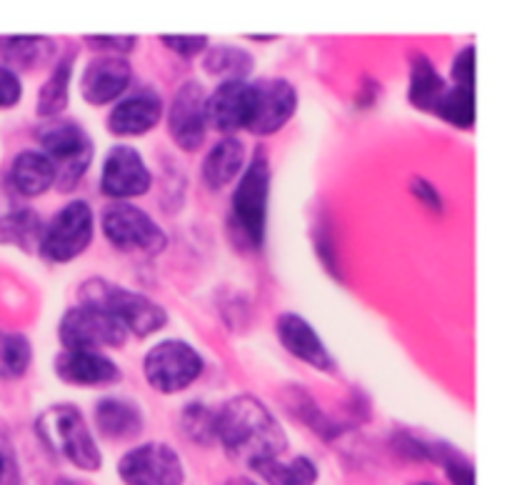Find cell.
Returning a JSON list of instances; mask_svg holds the SVG:
<instances>
[{
	"mask_svg": "<svg viewBox=\"0 0 512 485\" xmlns=\"http://www.w3.org/2000/svg\"><path fill=\"white\" fill-rule=\"evenodd\" d=\"M83 43L100 55H130L138 45V35H83Z\"/></svg>",
	"mask_w": 512,
	"mask_h": 485,
	"instance_id": "cell-33",
	"label": "cell"
},
{
	"mask_svg": "<svg viewBox=\"0 0 512 485\" xmlns=\"http://www.w3.org/2000/svg\"><path fill=\"white\" fill-rule=\"evenodd\" d=\"M445 83L443 75L438 73L433 60L425 53H413L410 55V68H408V100L413 108L423 110V113H435L440 98H443Z\"/></svg>",
	"mask_w": 512,
	"mask_h": 485,
	"instance_id": "cell-22",
	"label": "cell"
},
{
	"mask_svg": "<svg viewBox=\"0 0 512 485\" xmlns=\"http://www.w3.org/2000/svg\"><path fill=\"white\" fill-rule=\"evenodd\" d=\"M160 43L180 58H198L210 48L208 35H160Z\"/></svg>",
	"mask_w": 512,
	"mask_h": 485,
	"instance_id": "cell-34",
	"label": "cell"
},
{
	"mask_svg": "<svg viewBox=\"0 0 512 485\" xmlns=\"http://www.w3.org/2000/svg\"><path fill=\"white\" fill-rule=\"evenodd\" d=\"M93 423L95 430L108 440H133L143 433L145 415L133 400L108 395L95 403Z\"/></svg>",
	"mask_w": 512,
	"mask_h": 485,
	"instance_id": "cell-19",
	"label": "cell"
},
{
	"mask_svg": "<svg viewBox=\"0 0 512 485\" xmlns=\"http://www.w3.org/2000/svg\"><path fill=\"white\" fill-rule=\"evenodd\" d=\"M43 220L33 208H15L0 215V245H15L23 253H38Z\"/></svg>",
	"mask_w": 512,
	"mask_h": 485,
	"instance_id": "cell-27",
	"label": "cell"
},
{
	"mask_svg": "<svg viewBox=\"0 0 512 485\" xmlns=\"http://www.w3.org/2000/svg\"><path fill=\"white\" fill-rule=\"evenodd\" d=\"M225 485H260V483H255V480L243 478V475H240V478H230Z\"/></svg>",
	"mask_w": 512,
	"mask_h": 485,
	"instance_id": "cell-41",
	"label": "cell"
},
{
	"mask_svg": "<svg viewBox=\"0 0 512 485\" xmlns=\"http://www.w3.org/2000/svg\"><path fill=\"white\" fill-rule=\"evenodd\" d=\"M248 40H253V43H275V40H278V35H260V33H255V35H248Z\"/></svg>",
	"mask_w": 512,
	"mask_h": 485,
	"instance_id": "cell-40",
	"label": "cell"
},
{
	"mask_svg": "<svg viewBox=\"0 0 512 485\" xmlns=\"http://www.w3.org/2000/svg\"><path fill=\"white\" fill-rule=\"evenodd\" d=\"M95 235V213L88 200H70L43 225L38 255L53 265L70 263L90 248Z\"/></svg>",
	"mask_w": 512,
	"mask_h": 485,
	"instance_id": "cell-8",
	"label": "cell"
},
{
	"mask_svg": "<svg viewBox=\"0 0 512 485\" xmlns=\"http://www.w3.org/2000/svg\"><path fill=\"white\" fill-rule=\"evenodd\" d=\"M205 373V358L183 338H165L150 345L143 358V378L155 393L175 395L188 390Z\"/></svg>",
	"mask_w": 512,
	"mask_h": 485,
	"instance_id": "cell-6",
	"label": "cell"
},
{
	"mask_svg": "<svg viewBox=\"0 0 512 485\" xmlns=\"http://www.w3.org/2000/svg\"><path fill=\"white\" fill-rule=\"evenodd\" d=\"M153 188V173L143 153L133 145H113L100 168V193L115 203H130L133 198L148 195Z\"/></svg>",
	"mask_w": 512,
	"mask_h": 485,
	"instance_id": "cell-11",
	"label": "cell"
},
{
	"mask_svg": "<svg viewBox=\"0 0 512 485\" xmlns=\"http://www.w3.org/2000/svg\"><path fill=\"white\" fill-rule=\"evenodd\" d=\"M418 485H435V483H418Z\"/></svg>",
	"mask_w": 512,
	"mask_h": 485,
	"instance_id": "cell-43",
	"label": "cell"
},
{
	"mask_svg": "<svg viewBox=\"0 0 512 485\" xmlns=\"http://www.w3.org/2000/svg\"><path fill=\"white\" fill-rule=\"evenodd\" d=\"M283 403L288 405V410L300 420V423L308 425V428L313 430V433H318L323 440H335L348 430L343 423L330 418V415L320 408L318 400H315L303 385H288V390L283 393Z\"/></svg>",
	"mask_w": 512,
	"mask_h": 485,
	"instance_id": "cell-25",
	"label": "cell"
},
{
	"mask_svg": "<svg viewBox=\"0 0 512 485\" xmlns=\"http://www.w3.org/2000/svg\"><path fill=\"white\" fill-rule=\"evenodd\" d=\"M450 78H453V85H458V88L473 90V85H475V45H465V48H460V53L453 58V65H450Z\"/></svg>",
	"mask_w": 512,
	"mask_h": 485,
	"instance_id": "cell-36",
	"label": "cell"
},
{
	"mask_svg": "<svg viewBox=\"0 0 512 485\" xmlns=\"http://www.w3.org/2000/svg\"><path fill=\"white\" fill-rule=\"evenodd\" d=\"M38 140L55 168V188L73 190L93 163L95 143L88 130L75 120H53L38 130Z\"/></svg>",
	"mask_w": 512,
	"mask_h": 485,
	"instance_id": "cell-5",
	"label": "cell"
},
{
	"mask_svg": "<svg viewBox=\"0 0 512 485\" xmlns=\"http://www.w3.org/2000/svg\"><path fill=\"white\" fill-rule=\"evenodd\" d=\"M205 73L218 75L220 80H248V75L255 70V55L248 48L240 45H210L203 53Z\"/></svg>",
	"mask_w": 512,
	"mask_h": 485,
	"instance_id": "cell-28",
	"label": "cell"
},
{
	"mask_svg": "<svg viewBox=\"0 0 512 485\" xmlns=\"http://www.w3.org/2000/svg\"><path fill=\"white\" fill-rule=\"evenodd\" d=\"M100 230L118 253L160 255L168 248L163 225L135 203H110L100 215Z\"/></svg>",
	"mask_w": 512,
	"mask_h": 485,
	"instance_id": "cell-7",
	"label": "cell"
},
{
	"mask_svg": "<svg viewBox=\"0 0 512 485\" xmlns=\"http://www.w3.org/2000/svg\"><path fill=\"white\" fill-rule=\"evenodd\" d=\"M33 363V348L23 333L0 328V378L18 380Z\"/></svg>",
	"mask_w": 512,
	"mask_h": 485,
	"instance_id": "cell-29",
	"label": "cell"
},
{
	"mask_svg": "<svg viewBox=\"0 0 512 485\" xmlns=\"http://www.w3.org/2000/svg\"><path fill=\"white\" fill-rule=\"evenodd\" d=\"M275 335L293 358L303 360L310 368L320 370V373H335L338 370V360L333 358L318 330L295 310H285L275 318Z\"/></svg>",
	"mask_w": 512,
	"mask_h": 485,
	"instance_id": "cell-14",
	"label": "cell"
},
{
	"mask_svg": "<svg viewBox=\"0 0 512 485\" xmlns=\"http://www.w3.org/2000/svg\"><path fill=\"white\" fill-rule=\"evenodd\" d=\"M245 160H248V148H245L243 140L238 135H223L205 153L203 165H200L203 183L210 190L228 188L235 178H240V173L245 168Z\"/></svg>",
	"mask_w": 512,
	"mask_h": 485,
	"instance_id": "cell-20",
	"label": "cell"
},
{
	"mask_svg": "<svg viewBox=\"0 0 512 485\" xmlns=\"http://www.w3.org/2000/svg\"><path fill=\"white\" fill-rule=\"evenodd\" d=\"M23 483V473H20L18 453H15L13 443L0 435V485H20Z\"/></svg>",
	"mask_w": 512,
	"mask_h": 485,
	"instance_id": "cell-38",
	"label": "cell"
},
{
	"mask_svg": "<svg viewBox=\"0 0 512 485\" xmlns=\"http://www.w3.org/2000/svg\"><path fill=\"white\" fill-rule=\"evenodd\" d=\"M23 100V80L15 70L0 63V110L15 108Z\"/></svg>",
	"mask_w": 512,
	"mask_h": 485,
	"instance_id": "cell-37",
	"label": "cell"
},
{
	"mask_svg": "<svg viewBox=\"0 0 512 485\" xmlns=\"http://www.w3.org/2000/svg\"><path fill=\"white\" fill-rule=\"evenodd\" d=\"M315 245H318V255H320V260L325 263V268H328L330 273L338 275V278H340L338 253H335V243H333V238H330L328 230L320 228V235H318V240H315Z\"/></svg>",
	"mask_w": 512,
	"mask_h": 485,
	"instance_id": "cell-39",
	"label": "cell"
},
{
	"mask_svg": "<svg viewBox=\"0 0 512 485\" xmlns=\"http://www.w3.org/2000/svg\"><path fill=\"white\" fill-rule=\"evenodd\" d=\"M128 330L95 305H70L58 323V340L63 350H103L123 348L128 343Z\"/></svg>",
	"mask_w": 512,
	"mask_h": 485,
	"instance_id": "cell-9",
	"label": "cell"
},
{
	"mask_svg": "<svg viewBox=\"0 0 512 485\" xmlns=\"http://www.w3.org/2000/svg\"><path fill=\"white\" fill-rule=\"evenodd\" d=\"M258 88V105H255V118L250 125V133L268 138V135L280 133L298 113L300 95L290 80L268 78L255 83Z\"/></svg>",
	"mask_w": 512,
	"mask_h": 485,
	"instance_id": "cell-16",
	"label": "cell"
},
{
	"mask_svg": "<svg viewBox=\"0 0 512 485\" xmlns=\"http://www.w3.org/2000/svg\"><path fill=\"white\" fill-rule=\"evenodd\" d=\"M433 463H440L453 485H475V468L458 448L448 443H435Z\"/></svg>",
	"mask_w": 512,
	"mask_h": 485,
	"instance_id": "cell-32",
	"label": "cell"
},
{
	"mask_svg": "<svg viewBox=\"0 0 512 485\" xmlns=\"http://www.w3.org/2000/svg\"><path fill=\"white\" fill-rule=\"evenodd\" d=\"M8 180L23 198H38L55 185V168L43 150H20L10 163Z\"/></svg>",
	"mask_w": 512,
	"mask_h": 485,
	"instance_id": "cell-21",
	"label": "cell"
},
{
	"mask_svg": "<svg viewBox=\"0 0 512 485\" xmlns=\"http://www.w3.org/2000/svg\"><path fill=\"white\" fill-rule=\"evenodd\" d=\"M410 193H413L415 200H418L423 208H428L430 213H445V198L433 180L423 178V175H415V178H410Z\"/></svg>",
	"mask_w": 512,
	"mask_h": 485,
	"instance_id": "cell-35",
	"label": "cell"
},
{
	"mask_svg": "<svg viewBox=\"0 0 512 485\" xmlns=\"http://www.w3.org/2000/svg\"><path fill=\"white\" fill-rule=\"evenodd\" d=\"M163 115V98L155 90L140 88L120 98L110 108L108 130L118 138H140V135H148L163 120Z\"/></svg>",
	"mask_w": 512,
	"mask_h": 485,
	"instance_id": "cell-17",
	"label": "cell"
},
{
	"mask_svg": "<svg viewBox=\"0 0 512 485\" xmlns=\"http://www.w3.org/2000/svg\"><path fill=\"white\" fill-rule=\"evenodd\" d=\"M270 160L260 145L250 163H245L233 195H230V230L245 248L260 250L268 233L270 205Z\"/></svg>",
	"mask_w": 512,
	"mask_h": 485,
	"instance_id": "cell-2",
	"label": "cell"
},
{
	"mask_svg": "<svg viewBox=\"0 0 512 485\" xmlns=\"http://www.w3.org/2000/svg\"><path fill=\"white\" fill-rule=\"evenodd\" d=\"M78 300L113 315L128 330V335L135 338H150L168 325V310L158 300L108 278L83 280L78 288Z\"/></svg>",
	"mask_w": 512,
	"mask_h": 485,
	"instance_id": "cell-3",
	"label": "cell"
},
{
	"mask_svg": "<svg viewBox=\"0 0 512 485\" xmlns=\"http://www.w3.org/2000/svg\"><path fill=\"white\" fill-rule=\"evenodd\" d=\"M215 440L228 458L253 468L260 460L283 458L288 433L273 410L255 395H235L215 410Z\"/></svg>",
	"mask_w": 512,
	"mask_h": 485,
	"instance_id": "cell-1",
	"label": "cell"
},
{
	"mask_svg": "<svg viewBox=\"0 0 512 485\" xmlns=\"http://www.w3.org/2000/svg\"><path fill=\"white\" fill-rule=\"evenodd\" d=\"M58 43L48 35H5L0 38V58L10 70H33L53 63Z\"/></svg>",
	"mask_w": 512,
	"mask_h": 485,
	"instance_id": "cell-23",
	"label": "cell"
},
{
	"mask_svg": "<svg viewBox=\"0 0 512 485\" xmlns=\"http://www.w3.org/2000/svg\"><path fill=\"white\" fill-rule=\"evenodd\" d=\"M250 470L265 485H315L320 478L318 463L313 458H308V455H298L293 460H260Z\"/></svg>",
	"mask_w": 512,
	"mask_h": 485,
	"instance_id": "cell-26",
	"label": "cell"
},
{
	"mask_svg": "<svg viewBox=\"0 0 512 485\" xmlns=\"http://www.w3.org/2000/svg\"><path fill=\"white\" fill-rule=\"evenodd\" d=\"M55 485H83L80 480H73V478H58L55 480Z\"/></svg>",
	"mask_w": 512,
	"mask_h": 485,
	"instance_id": "cell-42",
	"label": "cell"
},
{
	"mask_svg": "<svg viewBox=\"0 0 512 485\" xmlns=\"http://www.w3.org/2000/svg\"><path fill=\"white\" fill-rule=\"evenodd\" d=\"M118 475L125 485H185V465L178 450L160 440L140 443L120 458Z\"/></svg>",
	"mask_w": 512,
	"mask_h": 485,
	"instance_id": "cell-10",
	"label": "cell"
},
{
	"mask_svg": "<svg viewBox=\"0 0 512 485\" xmlns=\"http://www.w3.org/2000/svg\"><path fill=\"white\" fill-rule=\"evenodd\" d=\"M75 53H65L63 58L55 60L53 70H50L48 80L40 85L38 90V110L40 118L55 120L70 103V80H73V68H75Z\"/></svg>",
	"mask_w": 512,
	"mask_h": 485,
	"instance_id": "cell-24",
	"label": "cell"
},
{
	"mask_svg": "<svg viewBox=\"0 0 512 485\" xmlns=\"http://www.w3.org/2000/svg\"><path fill=\"white\" fill-rule=\"evenodd\" d=\"M440 120L458 130H470L475 125V93L458 85H448L435 113Z\"/></svg>",
	"mask_w": 512,
	"mask_h": 485,
	"instance_id": "cell-30",
	"label": "cell"
},
{
	"mask_svg": "<svg viewBox=\"0 0 512 485\" xmlns=\"http://www.w3.org/2000/svg\"><path fill=\"white\" fill-rule=\"evenodd\" d=\"M35 433L50 453L65 458L78 470L95 473V470L103 468V450L95 443L93 430H90L88 420L80 413L78 405H50L35 420Z\"/></svg>",
	"mask_w": 512,
	"mask_h": 485,
	"instance_id": "cell-4",
	"label": "cell"
},
{
	"mask_svg": "<svg viewBox=\"0 0 512 485\" xmlns=\"http://www.w3.org/2000/svg\"><path fill=\"white\" fill-rule=\"evenodd\" d=\"M205 93L203 83L195 78L185 80L175 90L168 108V133L170 140L185 153H193L205 143L208 135V120H205Z\"/></svg>",
	"mask_w": 512,
	"mask_h": 485,
	"instance_id": "cell-13",
	"label": "cell"
},
{
	"mask_svg": "<svg viewBox=\"0 0 512 485\" xmlns=\"http://www.w3.org/2000/svg\"><path fill=\"white\" fill-rule=\"evenodd\" d=\"M133 80V68L128 58L120 55H98L90 60L80 75V95L93 108L118 103Z\"/></svg>",
	"mask_w": 512,
	"mask_h": 485,
	"instance_id": "cell-15",
	"label": "cell"
},
{
	"mask_svg": "<svg viewBox=\"0 0 512 485\" xmlns=\"http://www.w3.org/2000/svg\"><path fill=\"white\" fill-rule=\"evenodd\" d=\"M55 375L75 388H100L123 380V368L110 355L98 350H60Z\"/></svg>",
	"mask_w": 512,
	"mask_h": 485,
	"instance_id": "cell-18",
	"label": "cell"
},
{
	"mask_svg": "<svg viewBox=\"0 0 512 485\" xmlns=\"http://www.w3.org/2000/svg\"><path fill=\"white\" fill-rule=\"evenodd\" d=\"M180 428L185 438L198 445L215 443V410L205 403H190L180 413Z\"/></svg>",
	"mask_w": 512,
	"mask_h": 485,
	"instance_id": "cell-31",
	"label": "cell"
},
{
	"mask_svg": "<svg viewBox=\"0 0 512 485\" xmlns=\"http://www.w3.org/2000/svg\"><path fill=\"white\" fill-rule=\"evenodd\" d=\"M258 105V88L250 80H225L205 98V120L208 128L223 135L250 130Z\"/></svg>",
	"mask_w": 512,
	"mask_h": 485,
	"instance_id": "cell-12",
	"label": "cell"
}]
</instances>
